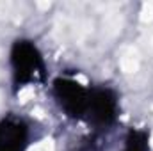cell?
Segmentation results:
<instances>
[{"mask_svg":"<svg viewBox=\"0 0 153 151\" xmlns=\"http://www.w3.org/2000/svg\"><path fill=\"white\" fill-rule=\"evenodd\" d=\"M11 66H13V82L16 89L45 78V62L41 52L32 41L18 39L13 44Z\"/></svg>","mask_w":153,"mask_h":151,"instance_id":"6da1fadb","label":"cell"},{"mask_svg":"<svg viewBox=\"0 0 153 151\" xmlns=\"http://www.w3.org/2000/svg\"><path fill=\"white\" fill-rule=\"evenodd\" d=\"M123 151H150V135L144 130H130Z\"/></svg>","mask_w":153,"mask_h":151,"instance_id":"5b68a950","label":"cell"},{"mask_svg":"<svg viewBox=\"0 0 153 151\" xmlns=\"http://www.w3.org/2000/svg\"><path fill=\"white\" fill-rule=\"evenodd\" d=\"M87 115L96 124H111L117 117V96L111 89H93L89 91Z\"/></svg>","mask_w":153,"mask_h":151,"instance_id":"3957f363","label":"cell"},{"mask_svg":"<svg viewBox=\"0 0 153 151\" xmlns=\"http://www.w3.org/2000/svg\"><path fill=\"white\" fill-rule=\"evenodd\" d=\"M53 96L59 107L66 115L73 119H82L87 115L89 107V91L71 78H55L53 80Z\"/></svg>","mask_w":153,"mask_h":151,"instance_id":"7a4b0ae2","label":"cell"},{"mask_svg":"<svg viewBox=\"0 0 153 151\" xmlns=\"http://www.w3.org/2000/svg\"><path fill=\"white\" fill-rule=\"evenodd\" d=\"M29 128L22 119L5 117L0 121V151H25Z\"/></svg>","mask_w":153,"mask_h":151,"instance_id":"277c9868","label":"cell"}]
</instances>
